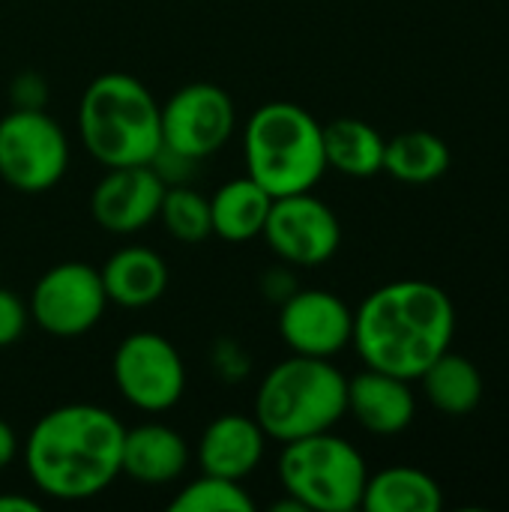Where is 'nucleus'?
I'll list each match as a JSON object with an SVG mask.
<instances>
[{"label":"nucleus","instance_id":"dca6fc26","mask_svg":"<svg viewBox=\"0 0 509 512\" xmlns=\"http://www.w3.org/2000/svg\"><path fill=\"white\" fill-rule=\"evenodd\" d=\"M186 438L165 423H138L123 435L120 471L141 486H171L189 468Z\"/></svg>","mask_w":509,"mask_h":512},{"label":"nucleus","instance_id":"6ab92c4d","mask_svg":"<svg viewBox=\"0 0 509 512\" xmlns=\"http://www.w3.org/2000/svg\"><path fill=\"white\" fill-rule=\"evenodd\" d=\"M360 507L366 512H438L444 507V492L426 471L393 465L369 474Z\"/></svg>","mask_w":509,"mask_h":512},{"label":"nucleus","instance_id":"9d476101","mask_svg":"<svg viewBox=\"0 0 509 512\" xmlns=\"http://www.w3.org/2000/svg\"><path fill=\"white\" fill-rule=\"evenodd\" d=\"M162 144L204 162L219 153L237 129V105L213 81H192L174 90L162 105Z\"/></svg>","mask_w":509,"mask_h":512},{"label":"nucleus","instance_id":"2eb2a0df","mask_svg":"<svg viewBox=\"0 0 509 512\" xmlns=\"http://www.w3.org/2000/svg\"><path fill=\"white\" fill-rule=\"evenodd\" d=\"M348 414L369 435H402L417 417V396L411 390V381L366 369L348 378Z\"/></svg>","mask_w":509,"mask_h":512},{"label":"nucleus","instance_id":"2f4dec72","mask_svg":"<svg viewBox=\"0 0 509 512\" xmlns=\"http://www.w3.org/2000/svg\"><path fill=\"white\" fill-rule=\"evenodd\" d=\"M273 512H306V510H303L294 498H288V495H285L282 501H276V504H273Z\"/></svg>","mask_w":509,"mask_h":512},{"label":"nucleus","instance_id":"aec40b11","mask_svg":"<svg viewBox=\"0 0 509 512\" xmlns=\"http://www.w3.org/2000/svg\"><path fill=\"white\" fill-rule=\"evenodd\" d=\"M384 135L357 117H339L324 126V156L327 168L354 177L369 180L378 171H384Z\"/></svg>","mask_w":509,"mask_h":512},{"label":"nucleus","instance_id":"ddd939ff","mask_svg":"<svg viewBox=\"0 0 509 512\" xmlns=\"http://www.w3.org/2000/svg\"><path fill=\"white\" fill-rule=\"evenodd\" d=\"M165 189L150 165L105 168V177L90 192V216L108 234H138L156 222Z\"/></svg>","mask_w":509,"mask_h":512},{"label":"nucleus","instance_id":"a878e982","mask_svg":"<svg viewBox=\"0 0 509 512\" xmlns=\"http://www.w3.org/2000/svg\"><path fill=\"white\" fill-rule=\"evenodd\" d=\"M51 99V87L45 81L42 72L36 69H21L12 81H9V102L12 108H24V111H42Z\"/></svg>","mask_w":509,"mask_h":512},{"label":"nucleus","instance_id":"412c9836","mask_svg":"<svg viewBox=\"0 0 509 512\" xmlns=\"http://www.w3.org/2000/svg\"><path fill=\"white\" fill-rule=\"evenodd\" d=\"M417 381L423 384L426 402L447 417H465L483 399L480 369L468 357L453 351H444Z\"/></svg>","mask_w":509,"mask_h":512},{"label":"nucleus","instance_id":"f03ea898","mask_svg":"<svg viewBox=\"0 0 509 512\" xmlns=\"http://www.w3.org/2000/svg\"><path fill=\"white\" fill-rule=\"evenodd\" d=\"M456 336L450 294L423 279H399L375 288L354 312L351 345L366 369L417 381Z\"/></svg>","mask_w":509,"mask_h":512},{"label":"nucleus","instance_id":"1a4fd4ad","mask_svg":"<svg viewBox=\"0 0 509 512\" xmlns=\"http://www.w3.org/2000/svg\"><path fill=\"white\" fill-rule=\"evenodd\" d=\"M108 306L111 303L99 270L84 261H63L48 267L36 279L27 300L30 321L54 339H78L90 333Z\"/></svg>","mask_w":509,"mask_h":512},{"label":"nucleus","instance_id":"423d86ee","mask_svg":"<svg viewBox=\"0 0 509 512\" xmlns=\"http://www.w3.org/2000/svg\"><path fill=\"white\" fill-rule=\"evenodd\" d=\"M276 477L306 512H354L363 504L369 465L351 441L318 432L282 444Z\"/></svg>","mask_w":509,"mask_h":512},{"label":"nucleus","instance_id":"6e6552de","mask_svg":"<svg viewBox=\"0 0 509 512\" xmlns=\"http://www.w3.org/2000/svg\"><path fill=\"white\" fill-rule=\"evenodd\" d=\"M111 378L120 399L141 414H165L186 393V363L180 351L153 330L120 339L111 357Z\"/></svg>","mask_w":509,"mask_h":512},{"label":"nucleus","instance_id":"c756f323","mask_svg":"<svg viewBox=\"0 0 509 512\" xmlns=\"http://www.w3.org/2000/svg\"><path fill=\"white\" fill-rule=\"evenodd\" d=\"M18 453H21V441L15 429L6 420H0V471H6L18 459Z\"/></svg>","mask_w":509,"mask_h":512},{"label":"nucleus","instance_id":"bb28decb","mask_svg":"<svg viewBox=\"0 0 509 512\" xmlns=\"http://www.w3.org/2000/svg\"><path fill=\"white\" fill-rule=\"evenodd\" d=\"M27 324H30L27 303L15 291L0 288V348H12L24 336Z\"/></svg>","mask_w":509,"mask_h":512},{"label":"nucleus","instance_id":"39448f33","mask_svg":"<svg viewBox=\"0 0 509 512\" xmlns=\"http://www.w3.org/2000/svg\"><path fill=\"white\" fill-rule=\"evenodd\" d=\"M243 162L273 198L312 192L327 174L324 126L297 102L258 105L243 126Z\"/></svg>","mask_w":509,"mask_h":512},{"label":"nucleus","instance_id":"f3484780","mask_svg":"<svg viewBox=\"0 0 509 512\" xmlns=\"http://www.w3.org/2000/svg\"><path fill=\"white\" fill-rule=\"evenodd\" d=\"M108 303L120 309H147L159 303L168 291V264L159 252L147 246H123L117 249L99 270Z\"/></svg>","mask_w":509,"mask_h":512},{"label":"nucleus","instance_id":"0eeeda50","mask_svg":"<svg viewBox=\"0 0 509 512\" xmlns=\"http://www.w3.org/2000/svg\"><path fill=\"white\" fill-rule=\"evenodd\" d=\"M69 168V138L42 108H12L0 117V180L24 195L54 189Z\"/></svg>","mask_w":509,"mask_h":512},{"label":"nucleus","instance_id":"c85d7f7f","mask_svg":"<svg viewBox=\"0 0 509 512\" xmlns=\"http://www.w3.org/2000/svg\"><path fill=\"white\" fill-rule=\"evenodd\" d=\"M297 288L300 285L294 279V267H288V264L273 267V270H264V276H261V294H264V300H270L276 306L285 303Z\"/></svg>","mask_w":509,"mask_h":512},{"label":"nucleus","instance_id":"f8f14e48","mask_svg":"<svg viewBox=\"0 0 509 512\" xmlns=\"http://www.w3.org/2000/svg\"><path fill=\"white\" fill-rule=\"evenodd\" d=\"M279 339L291 354L333 360L351 345L354 309L333 291L297 288L279 303Z\"/></svg>","mask_w":509,"mask_h":512},{"label":"nucleus","instance_id":"cd10ccee","mask_svg":"<svg viewBox=\"0 0 509 512\" xmlns=\"http://www.w3.org/2000/svg\"><path fill=\"white\" fill-rule=\"evenodd\" d=\"M150 168L156 171V177L165 183V186H186L192 180V174L198 171V162L171 150V147H159L156 156L150 159Z\"/></svg>","mask_w":509,"mask_h":512},{"label":"nucleus","instance_id":"393cba45","mask_svg":"<svg viewBox=\"0 0 509 512\" xmlns=\"http://www.w3.org/2000/svg\"><path fill=\"white\" fill-rule=\"evenodd\" d=\"M210 366L216 372V378L228 381V384H237L249 375L252 369V357L243 351L240 342L234 339H216L213 348H210Z\"/></svg>","mask_w":509,"mask_h":512},{"label":"nucleus","instance_id":"7c9ffc66","mask_svg":"<svg viewBox=\"0 0 509 512\" xmlns=\"http://www.w3.org/2000/svg\"><path fill=\"white\" fill-rule=\"evenodd\" d=\"M39 510H42V504H39L36 498H30V495H15V492L0 495V512H39Z\"/></svg>","mask_w":509,"mask_h":512},{"label":"nucleus","instance_id":"4468645a","mask_svg":"<svg viewBox=\"0 0 509 512\" xmlns=\"http://www.w3.org/2000/svg\"><path fill=\"white\" fill-rule=\"evenodd\" d=\"M264 453H267V435L255 417L222 414L210 420L207 429L201 432L195 459L204 474L243 483L261 468Z\"/></svg>","mask_w":509,"mask_h":512},{"label":"nucleus","instance_id":"b1692460","mask_svg":"<svg viewBox=\"0 0 509 512\" xmlns=\"http://www.w3.org/2000/svg\"><path fill=\"white\" fill-rule=\"evenodd\" d=\"M171 512H255L252 495L237 480H225L216 474H204L189 480L171 501Z\"/></svg>","mask_w":509,"mask_h":512},{"label":"nucleus","instance_id":"f257e3e1","mask_svg":"<svg viewBox=\"0 0 509 512\" xmlns=\"http://www.w3.org/2000/svg\"><path fill=\"white\" fill-rule=\"evenodd\" d=\"M120 417L102 405L69 402L45 411L21 450L24 471L42 498L81 504L99 498L123 471Z\"/></svg>","mask_w":509,"mask_h":512},{"label":"nucleus","instance_id":"9b49d317","mask_svg":"<svg viewBox=\"0 0 509 512\" xmlns=\"http://www.w3.org/2000/svg\"><path fill=\"white\" fill-rule=\"evenodd\" d=\"M261 237L282 264L306 270L327 264L339 252L342 225L327 201L312 192H297L273 198Z\"/></svg>","mask_w":509,"mask_h":512},{"label":"nucleus","instance_id":"20e7f679","mask_svg":"<svg viewBox=\"0 0 509 512\" xmlns=\"http://www.w3.org/2000/svg\"><path fill=\"white\" fill-rule=\"evenodd\" d=\"M348 414V378L324 357L291 354L258 384L252 417L267 441L288 444L333 426Z\"/></svg>","mask_w":509,"mask_h":512},{"label":"nucleus","instance_id":"5701e85b","mask_svg":"<svg viewBox=\"0 0 509 512\" xmlns=\"http://www.w3.org/2000/svg\"><path fill=\"white\" fill-rule=\"evenodd\" d=\"M156 219L162 222L165 234L180 240V243H201L213 234L210 198L201 195L198 189H192L189 183L165 189Z\"/></svg>","mask_w":509,"mask_h":512},{"label":"nucleus","instance_id":"a211bd4d","mask_svg":"<svg viewBox=\"0 0 509 512\" xmlns=\"http://www.w3.org/2000/svg\"><path fill=\"white\" fill-rule=\"evenodd\" d=\"M273 195L258 186L249 174L222 183L210 195V225L225 243H249L261 237Z\"/></svg>","mask_w":509,"mask_h":512},{"label":"nucleus","instance_id":"4be33fe9","mask_svg":"<svg viewBox=\"0 0 509 512\" xmlns=\"http://www.w3.org/2000/svg\"><path fill=\"white\" fill-rule=\"evenodd\" d=\"M450 147L441 135L429 129H411L387 141L384 171L408 186H426L450 171Z\"/></svg>","mask_w":509,"mask_h":512},{"label":"nucleus","instance_id":"7ed1b4c3","mask_svg":"<svg viewBox=\"0 0 509 512\" xmlns=\"http://www.w3.org/2000/svg\"><path fill=\"white\" fill-rule=\"evenodd\" d=\"M78 135L90 159L102 168L150 165L162 147L159 102L129 72L96 75L81 93Z\"/></svg>","mask_w":509,"mask_h":512}]
</instances>
